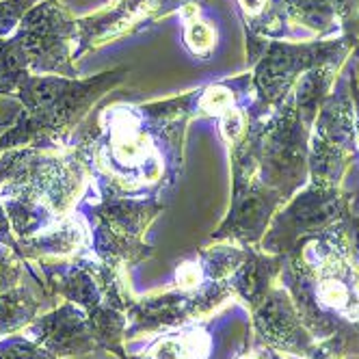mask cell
I'll list each match as a JSON object with an SVG mask.
<instances>
[{
	"instance_id": "8992f818",
	"label": "cell",
	"mask_w": 359,
	"mask_h": 359,
	"mask_svg": "<svg viewBox=\"0 0 359 359\" xmlns=\"http://www.w3.org/2000/svg\"><path fill=\"white\" fill-rule=\"evenodd\" d=\"M182 3H187V0H115L111 7L76 20V24H79V46L74 50V59H81L89 50L133 31L143 20L158 18L163 13V7L171 9Z\"/></svg>"
},
{
	"instance_id": "ba28073f",
	"label": "cell",
	"mask_w": 359,
	"mask_h": 359,
	"mask_svg": "<svg viewBox=\"0 0 359 359\" xmlns=\"http://www.w3.org/2000/svg\"><path fill=\"white\" fill-rule=\"evenodd\" d=\"M91 247L85 223L79 217H63L46 232L18 241V255L22 260H65Z\"/></svg>"
},
{
	"instance_id": "8fae6325",
	"label": "cell",
	"mask_w": 359,
	"mask_h": 359,
	"mask_svg": "<svg viewBox=\"0 0 359 359\" xmlns=\"http://www.w3.org/2000/svg\"><path fill=\"white\" fill-rule=\"evenodd\" d=\"M31 74L29 61L15 35L0 39V97L15 95L22 81Z\"/></svg>"
},
{
	"instance_id": "30bf717a",
	"label": "cell",
	"mask_w": 359,
	"mask_h": 359,
	"mask_svg": "<svg viewBox=\"0 0 359 359\" xmlns=\"http://www.w3.org/2000/svg\"><path fill=\"white\" fill-rule=\"evenodd\" d=\"M41 312V301L31 292L29 286H15L7 292H0V338L15 336L27 329Z\"/></svg>"
},
{
	"instance_id": "9a60e30c",
	"label": "cell",
	"mask_w": 359,
	"mask_h": 359,
	"mask_svg": "<svg viewBox=\"0 0 359 359\" xmlns=\"http://www.w3.org/2000/svg\"><path fill=\"white\" fill-rule=\"evenodd\" d=\"M0 359H59L29 338H7L0 342Z\"/></svg>"
},
{
	"instance_id": "7c38bea8",
	"label": "cell",
	"mask_w": 359,
	"mask_h": 359,
	"mask_svg": "<svg viewBox=\"0 0 359 359\" xmlns=\"http://www.w3.org/2000/svg\"><path fill=\"white\" fill-rule=\"evenodd\" d=\"M217 43V31L210 27L208 22L197 18L195 7L189 9L187 13V24H184V46L193 57H208Z\"/></svg>"
},
{
	"instance_id": "2e32d148",
	"label": "cell",
	"mask_w": 359,
	"mask_h": 359,
	"mask_svg": "<svg viewBox=\"0 0 359 359\" xmlns=\"http://www.w3.org/2000/svg\"><path fill=\"white\" fill-rule=\"evenodd\" d=\"M24 262L27 260H22L11 247L0 245V292H7L22 284Z\"/></svg>"
},
{
	"instance_id": "7a4b0ae2",
	"label": "cell",
	"mask_w": 359,
	"mask_h": 359,
	"mask_svg": "<svg viewBox=\"0 0 359 359\" xmlns=\"http://www.w3.org/2000/svg\"><path fill=\"white\" fill-rule=\"evenodd\" d=\"M151 128L141 109L113 107L100 117L95 130L83 133L74 151L100 177V189L128 195L161 177Z\"/></svg>"
},
{
	"instance_id": "4fadbf2b",
	"label": "cell",
	"mask_w": 359,
	"mask_h": 359,
	"mask_svg": "<svg viewBox=\"0 0 359 359\" xmlns=\"http://www.w3.org/2000/svg\"><path fill=\"white\" fill-rule=\"evenodd\" d=\"M41 0H0V39L15 35L20 24Z\"/></svg>"
},
{
	"instance_id": "9c48e42d",
	"label": "cell",
	"mask_w": 359,
	"mask_h": 359,
	"mask_svg": "<svg viewBox=\"0 0 359 359\" xmlns=\"http://www.w3.org/2000/svg\"><path fill=\"white\" fill-rule=\"evenodd\" d=\"M210 351V338L203 329H187L180 333H167L154 342L145 355L130 359H206Z\"/></svg>"
},
{
	"instance_id": "e0dca14e",
	"label": "cell",
	"mask_w": 359,
	"mask_h": 359,
	"mask_svg": "<svg viewBox=\"0 0 359 359\" xmlns=\"http://www.w3.org/2000/svg\"><path fill=\"white\" fill-rule=\"evenodd\" d=\"M206 284V273L199 262H182L175 271V288L182 292H195Z\"/></svg>"
},
{
	"instance_id": "ac0fdd59",
	"label": "cell",
	"mask_w": 359,
	"mask_h": 359,
	"mask_svg": "<svg viewBox=\"0 0 359 359\" xmlns=\"http://www.w3.org/2000/svg\"><path fill=\"white\" fill-rule=\"evenodd\" d=\"M221 135L229 145L238 143L245 135V115L236 109L221 115Z\"/></svg>"
},
{
	"instance_id": "5bb4252c",
	"label": "cell",
	"mask_w": 359,
	"mask_h": 359,
	"mask_svg": "<svg viewBox=\"0 0 359 359\" xmlns=\"http://www.w3.org/2000/svg\"><path fill=\"white\" fill-rule=\"evenodd\" d=\"M234 109V93L225 85H212L208 89L199 91L197 97V113L203 115H225Z\"/></svg>"
},
{
	"instance_id": "52a82bcc",
	"label": "cell",
	"mask_w": 359,
	"mask_h": 359,
	"mask_svg": "<svg viewBox=\"0 0 359 359\" xmlns=\"http://www.w3.org/2000/svg\"><path fill=\"white\" fill-rule=\"evenodd\" d=\"M27 329L31 331V340L41 344L59 359L100 351L87 314L69 301L53 312L37 316Z\"/></svg>"
},
{
	"instance_id": "6da1fadb",
	"label": "cell",
	"mask_w": 359,
	"mask_h": 359,
	"mask_svg": "<svg viewBox=\"0 0 359 359\" xmlns=\"http://www.w3.org/2000/svg\"><path fill=\"white\" fill-rule=\"evenodd\" d=\"M128 67H115L91 79L29 74L18 89L22 111L18 121L0 135V149L35 147L59 151L89 115L91 107L123 83Z\"/></svg>"
},
{
	"instance_id": "3957f363",
	"label": "cell",
	"mask_w": 359,
	"mask_h": 359,
	"mask_svg": "<svg viewBox=\"0 0 359 359\" xmlns=\"http://www.w3.org/2000/svg\"><path fill=\"white\" fill-rule=\"evenodd\" d=\"M87 180V167L74 149L59 154L35 147L5 149L0 158V197L39 203L67 217Z\"/></svg>"
},
{
	"instance_id": "d6986e66",
	"label": "cell",
	"mask_w": 359,
	"mask_h": 359,
	"mask_svg": "<svg viewBox=\"0 0 359 359\" xmlns=\"http://www.w3.org/2000/svg\"><path fill=\"white\" fill-rule=\"evenodd\" d=\"M0 245L11 247L13 251H18V241H15V234L11 229V221L7 217V210L3 206V199H0Z\"/></svg>"
},
{
	"instance_id": "277c9868",
	"label": "cell",
	"mask_w": 359,
	"mask_h": 359,
	"mask_svg": "<svg viewBox=\"0 0 359 359\" xmlns=\"http://www.w3.org/2000/svg\"><path fill=\"white\" fill-rule=\"evenodd\" d=\"M163 208V203L154 197L135 199L102 189L100 201L87 206L95 258L117 271L147 260L154 251L143 243V234Z\"/></svg>"
},
{
	"instance_id": "5b68a950",
	"label": "cell",
	"mask_w": 359,
	"mask_h": 359,
	"mask_svg": "<svg viewBox=\"0 0 359 359\" xmlns=\"http://www.w3.org/2000/svg\"><path fill=\"white\" fill-rule=\"evenodd\" d=\"M15 37L33 76L79 79L74 50L79 46V24L63 0H41L24 15Z\"/></svg>"
}]
</instances>
